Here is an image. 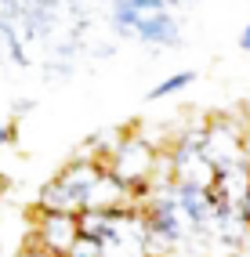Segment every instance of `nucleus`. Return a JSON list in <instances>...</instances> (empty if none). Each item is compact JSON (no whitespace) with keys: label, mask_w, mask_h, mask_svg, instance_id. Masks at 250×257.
<instances>
[{"label":"nucleus","mask_w":250,"mask_h":257,"mask_svg":"<svg viewBox=\"0 0 250 257\" xmlns=\"http://www.w3.org/2000/svg\"><path fill=\"white\" fill-rule=\"evenodd\" d=\"M156 163H160V145L153 138H145L142 131L120 134L116 145H112V152L105 156V167L135 192L138 207H145V192H149V185H153Z\"/></svg>","instance_id":"1"},{"label":"nucleus","mask_w":250,"mask_h":257,"mask_svg":"<svg viewBox=\"0 0 250 257\" xmlns=\"http://www.w3.org/2000/svg\"><path fill=\"white\" fill-rule=\"evenodd\" d=\"M102 167H105V163H98V160L73 156V160L37 192V207H40V210H73V214H76V210L83 207V196H87L91 181L102 174Z\"/></svg>","instance_id":"2"},{"label":"nucleus","mask_w":250,"mask_h":257,"mask_svg":"<svg viewBox=\"0 0 250 257\" xmlns=\"http://www.w3.org/2000/svg\"><path fill=\"white\" fill-rule=\"evenodd\" d=\"M203 152L214 167L246 163L250 156V127L232 116H214L203 123Z\"/></svg>","instance_id":"3"},{"label":"nucleus","mask_w":250,"mask_h":257,"mask_svg":"<svg viewBox=\"0 0 250 257\" xmlns=\"http://www.w3.org/2000/svg\"><path fill=\"white\" fill-rule=\"evenodd\" d=\"M80 239V225L73 210H33V228H29V243H37L51 257H65L69 246Z\"/></svg>","instance_id":"4"},{"label":"nucleus","mask_w":250,"mask_h":257,"mask_svg":"<svg viewBox=\"0 0 250 257\" xmlns=\"http://www.w3.org/2000/svg\"><path fill=\"white\" fill-rule=\"evenodd\" d=\"M112 214H116V210H91V207L76 210V225H80V235L102 239V235L112 228Z\"/></svg>","instance_id":"5"},{"label":"nucleus","mask_w":250,"mask_h":257,"mask_svg":"<svg viewBox=\"0 0 250 257\" xmlns=\"http://www.w3.org/2000/svg\"><path fill=\"white\" fill-rule=\"evenodd\" d=\"M192 80H196V73H192V69H185V73H171L167 80H160L156 87L145 94V101H163V98H174V94H181L185 87H192Z\"/></svg>","instance_id":"6"},{"label":"nucleus","mask_w":250,"mask_h":257,"mask_svg":"<svg viewBox=\"0 0 250 257\" xmlns=\"http://www.w3.org/2000/svg\"><path fill=\"white\" fill-rule=\"evenodd\" d=\"M65 257H102V246H98V239L80 235L76 243L69 246V253H65Z\"/></svg>","instance_id":"7"},{"label":"nucleus","mask_w":250,"mask_h":257,"mask_svg":"<svg viewBox=\"0 0 250 257\" xmlns=\"http://www.w3.org/2000/svg\"><path fill=\"white\" fill-rule=\"evenodd\" d=\"M15 134H19V127H15V119H8V123H0V152H4L11 142H15Z\"/></svg>","instance_id":"8"},{"label":"nucleus","mask_w":250,"mask_h":257,"mask_svg":"<svg viewBox=\"0 0 250 257\" xmlns=\"http://www.w3.org/2000/svg\"><path fill=\"white\" fill-rule=\"evenodd\" d=\"M22 257H51L47 250H40L37 243H26V250H22Z\"/></svg>","instance_id":"9"},{"label":"nucleus","mask_w":250,"mask_h":257,"mask_svg":"<svg viewBox=\"0 0 250 257\" xmlns=\"http://www.w3.org/2000/svg\"><path fill=\"white\" fill-rule=\"evenodd\" d=\"M29 109H33V98H22V101H15V109H11V112H15V116H22V112H29Z\"/></svg>","instance_id":"10"},{"label":"nucleus","mask_w":250,"mask_h":257,"mask_svg":"<svg viewBox=\"0 0 250 257\" xmlns=\"http://www.w3.org/2000/svg\"><path fill=\"white\" fill-rule=\"evenodd\" d=\"M11 192V178H4V174H0V203H4V196Z\"/></svg>","instance_id":"11"},{"label":"nucleus","mask_w":250,"mask_h":257,"mask_svg":"<svg viewBox=\"0 0 250 257\" xmlns=\"http://www.w3.org/2000/svg\"><path fill=\"white\" fill-rule=\"evenodd\" d=\"M239 47L250 51V26H243V33H239Z\"/></svg>","instance_id":"12"},{"label":"nucleus","mask_w":250,"mask_h":257,"mask_svg":"<svg viewBox=\"0 0 250 257\" xmlns=\"http://www.w3.org/2000/svg\"><path fill=\"white\" fill-rule=\"evenodd\" d=\"M243 214H246V221H250V192H246V199H243Z\"/></svg>","instance_id":"13"},{"label":"nucleus","mask_w":250,"mask_h":257,"mask_svg":"<svg viewBox=\"0 0 250 257\" xmlns=\"http://www.w3.org/2000/svg\"><path fill=\"white\" fill-rule=\"evenodd\" d=\"M246 167H250V156H246Z\"/></svg>","instance_id":"14"}]
</instances>
